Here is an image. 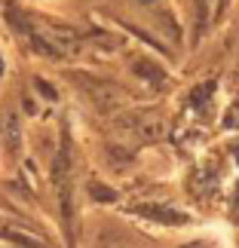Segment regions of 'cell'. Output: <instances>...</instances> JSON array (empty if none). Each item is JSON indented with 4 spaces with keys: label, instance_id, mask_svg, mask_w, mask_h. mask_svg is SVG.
<instances>
[{
    "label": "cell",
    "instance_id": "6da1fadb",
    "mask_svg": "<svg viewBox=\"0 0 239 248\" xmlns=\"http://www.w3.org/2000/svg\"><path fill=\"white\" fill-rule=\"evenodd\" d=\"M162 120L159 113H135V117H126L123 120V132H129V135H135L141 141H154L162 135Z\"/></svg>",
    "mask_w": 239,
    "mask_h": 248
},
{
    "label": "cell",
    "instance_id": "3957f363",
    "mask_svg": "<svg viewBox=\"0 0 239 248\" xmlns=\"http://www.w3.org/2000/svg\"><path fill=\"white\" fill-rule=\"evenodd\" d=\"M3 144L9 154H18V144H22V126H18L16 113H6L3 117Z\"/></svg>",
    "mask_w": 239,
    "mask_h": 248
},
{
    "label": "cell",
    "instance_id": "277c9868",
    "mask_svg": "<svg viewBox=\"0 0 239 248\" xmlns=\"http://www.w3.org/2000/svg\"><path fill=\"white\" fill-rule=\"evenodd\" d=\"M218 13V0H196V25H193V37H203L208 22H212V16Z\"/></svg>",
    "mask_w": 239,
    "mask_h": 248
},
{
    "label": "cell",
    "instance_id": "30bf717a",
    "mask_svg": "<svg viewBox=\"0 0 239 248\" xmlns=\"http://www.w3.org/2000/svg\"><path fill=\"white\" fill-rule=\"evenodd\" d=\"M0 71H3V59H0Z\"/></svg>",
    "mask_w": 239,
    "mask_h": 248
},
{
    "label": "cell",
    "instance_id": "5b68a950",
    "mask_svg": "<svg viewBox=\"0 0 239 248\" xmlns=\"http://www.w3.org/2000/svg\"><path fill=\"white\" fill-rule=\"evenodd\" d=\"M89 95H92V101L98 104V108H104V110L120 101V92L113 89V86H108V83H89Z\"/></svg>",
    "mask_w": 239,
    "mask_h": 248
},
{
    "label": "cell",
    "instance_id": "52a82bcc",
    "mask_svg": "<svg viewBox=\"0 0 239 248\" xmlns=\"http://www.w3.org/2000/svg\"><path fill=\"white\" fill-rule=\"evenodd\" d=\"M92 196L101 199V202H111V199H113V193H111V190H104L101 184H92Z\"/></svg>",
    "mask_w": 239,
    "mask_h": 248
},
{
    "label": "cell",
    "instance_id": "9c48e42d",
    "mask_svg": "<svg viewBox=\"0 0 239 248\" xmlns=\"http://www.w3.org/2000/svg\"><path fill=\"white\" fill-rule=\"evenodd\" d=\"M184 248H206L203 242H193V245H184Z\"/></svg>",
    "mask_w": 239,
    "mask_h": 248
},
{
    "label": "cell",
    "instance_id": "7a4b0ae2",
    "mask_svg": "<svg viewBox=\"0 0 239 248\" xmlns=\"http://www.w3.org/2000/svg\"><path fill=\"white\" fill-rule=\"evenodd\" d=\"M135 212H138L141 217H150V221H159V224H172V227L187 224V215L178 212V208H169V205H154V202H147V205H135Z\"/></svg>",
    "mask_w": 239,
    "mask_h": 248
},
{
    "label": "cell",
    "instance_id": "ba28073f",
    "mask_svg": "<svg viewBox=\"0 0 239 248\" xmlns=\"http://www.w3.org/2000/svg\"><path fill=\"white\" fill-rule=\"evenodd\" d=\"M224 126H239V104H236V108H230V113L224 117Z\"/></svg>",
    "mask_w": 239,
    "mask_h": 248
},
{
    "label": "cell",
    "instance_id": "8992f818",
    "mask_svg": "<svg viewBox=\"0 0 239 248\" xmlns=\"http://www.w3.org/2000/svg\"><path fill=\"white\" fill-rule=\"evenodd\" d=\"M135 71H138V77H144L150 83H162V68H157L154 62H138Z\"/></svg>",
    "mask_w": 239,
    "mask_h": 248
}]
</instances>
